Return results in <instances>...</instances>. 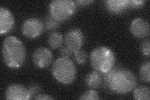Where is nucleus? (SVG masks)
Segmentation results:
<instances>
[{"label": "nucleus", "instance_id": "nucleus-1", "mask_svg": "<svg viewBox=\"0 0 150 100\" xmlns=\"http://www.w3.org/2000/svg\"><path fill=\"white\" fill-rule=\"evenodd\" d=\"M103 82L112 92L120 94L132 91L137 84V78L131 71L121 68H112L103 74Z\"/></svg>", "mask_w": 150, "mask_h": 100}, {"label": "nucleus", "instance_id": "nucleus-2", "mask_svg": "<svg viewBox=\"0 0 150 100\" xmlns=\"http://www.w3.org/2000/svg\"><path fill=\"white\" fill-rule=\"evenodd\" d=\"M2 57L9 68H20L24 64L26 57L24 44L15 36L7 37L3 43Z\"/></svg>", "mask_w": 150, "mask_h": 100}, {"label": "nucleus", "instance_id": "nucleus-3", "mask_svg": "<svg viewBox=\"0 0 150 100\" xmlns=\"http://www.w3.org/2000/svg\"><path fill=\"white\" fill-rule=\"evenodd\" d=\"M90 63L95 71L105 74L113 68L115 63L114 52L108 47H98L91 52Z\"/></svg>", "mask_w": 150, "mask_h": 100}, {"label": "nucleus", "instance_id": "nucleus-4", "mask_svg": "<svg viewBox=\"0 0 150 100\" xmlns=\"http://www.w3.org/2000/svg\"><path fill=\"white\" fill-rule=\"evenodd\" d=\"M52 74L58 82L68 84L71 83L76 78V68L69 58L61 57L54 62Z\"/></svg>", "mask_w": 150, "mask_h": 100}, {"label": "nucleus", "instance_id": "nucleus-5", "mask_svg": "<svg viewBox=\"0 0 150 100\" xmlns=\"http://www.w3.org/2000/svg\"><path fill=\"white\" fill-rule=\"evenodd\" d=\"M76 3L71 0H54L50 4V16L62 22L71 18L76 11Z\"/></svg>", "mask_w": 150, "mask_h": 100}, {"label": "nucleus", "instance_id": "nucleus-6", "mask_svg": "<svg viewBox=\"0 0 150 100\" xmlns=\"http://www.w3.org/2000/svg\"><path fill=\"white\" fill-rule=\"evenodd\" d=\"M84 36L81 30L73 28L69 30L64 37V43L66 46L71 50L73 53L79 50L83 46Z\"/></svg>", "mask_w": 150, "mask_h": 100}, {"label": "nucleus", "instance_id": "nucleus-7", "mask_svg": "<svg viewBox=\"0 0 150 100\" xmlns=\"http://www.w3.org/2000/svg\"><path fill=\"white\" fill-rule=\"evenodd\" d=\"M44 29V25L38 19L31 18L26 20L22 25V33L25 36L35 38L39 36Z\"/></svg>", "mask_w": 150, "mask_h": 100}, {"label": "nucleus", "instance_id": "nucleus-8", "mask_svg": "<svg viewBox=\"0 0 150 100\" xmlns=\"http://www.w3.org/2000/svg\"><path fill=\"white\" fill-rule=\"evenodd\" d=\"M6 99L8 100H28L31 99L29 89L19 84L9 85L6 91Z\"/></svg>", "mask_w": 150, "mask_h": 100}, {"label": "nucleus", "instance_id": "nucleus-9", "mask_svg": "<svg viewBox=\"0 0 150 100\" xmlns=\"http://www.w3.org/2000/svg\"><path fill=\"white\" fill-rule=\"evenodd\" d=\"M53 60V54L46 48L41 47L36 49L33 54V61L34 64L41 68L48 67Z\"/></svg>", "mask_w": 150, "mask_h": 100}, {"label": "nucleus", "instance_id": "nucleus-10", "mask_svg": "<svg viewBox=\"0 0 150 100\" xmlns=\"http://www.w3.org/2000/svg\"><path fill=\"white\" fill-rule=\"evenodd\" d=\"M130 30L134 36L139 38L149 36L150 30L148 21L143 18H136L131 23Z\"/></svg>", "mask_w": 150, "mask_h": 100}, {"label": "nucleus", "instance_id": "nucleus-11", "mask_svg": "<svg viewBox=\"0 0 150 100\" xmlns=\"http://www.w3.org/2000/svg\"><path fill=\"white\" fill-rule=\"evenodd\" d=\"M15 25V19L12 13L8 9L0 8V33L6 34L10 31Z\"/></svg>", "mask_w": 150, "mask_h": 100}, {"label": "nucleus", "instance_id": "nucleus-12", "mask_svg": "<svg viewBox=\"0 0 150 100\" xmlns=\"http://www.w3.org/2000/svg\"><path fill=\"white\" fill-rule=\"evenodd\" d=\"M105 4L109 11L114 14H120L129 8V0H108Z\"/></svg>", "mask_w": 150, "mask_h": 100}, {"label": "nucleus", "instance_id": "nucleus-13", "mask_svg": "<svg viewBox=\"0 0 150 100\" xmlns=\"http://www.w3.org/2000/svg\"><path fill=\"white\" fill-rule=\"evenodd\" d=\"M101 73L95 71L88 74L85 79V82L88 87L91 88H97L99 87L102 82Z\"/></svg>", "mask_w": 150, "mask_h": 100}, {"label": "nucleus", "instance_id": "nucleus-14", "mask_svg": "<svg viewBox=\"0 0 150 100\" xmlns=\"http://www.w3.org/2000/svg\"><path fill=\"white\" fill-rule=\"evenodd\" d=\"M48 44L53 49H57L62 46L63 36L59 33L54 32L51 34L48 38Z\"/></svg>", "mask_w": 150, "mask_h": 100}, {"label": "nucleus", "instance_id": "nucleus-15", "mask_svg": "<svg viewBox=\"0 0 150 100\" xmlns=\"http://www.w3.org/2000/svg\"><path fill=\"white\" fill-rule=\"evenodd\" d=\"M133 97L137 100H149L150 99L149 88L143 86L134 88Z\"/></svg>", "mask_w": 150, "mask_h": 100}, {"label": "nucleus", "instance_id": "nucleus-16", "mask_svg": "<svg viewBox=\"0 0 150 100\" xmlns=\"http://www.w3.org/2000/svg\"><path fill=\"white\" fill-rule=\"evenodd\" d=\"M149 61L144 63L139 70L140 78L143 82L149 83L150 81V73H149Z\"/></svg>", "mask_w": 150, "mask_h": 100}, {"label": "nucleus", "instance_id": "nucleus-17", "mask_svg": "<svg viewBox=\"0 0 150 100\" xmlns=\"http://www.w3.org/2000/svg\"><path fill=\"white\" fill-rule=\"evenodd\" d=\"M60 25V22L57 21L51 16L46 18L45 23V26L47 30L53 31L57 29Z\"/></svg>", "mask_w": 150, "mask_h": 100}, {"label": "nucleus", "instance_id": "nucleus-18", "mask_svg": "<svg viewBox=\"0 0 150 100\" xmlns=\"http://www.w3.org/2000/svg\"><path fill=\"white\" fill-rule=\"evenodd\" d=\"M74 59L79 65H83L86 63L88 59V54L86 51L79 50L74 53Z\"/></svg>", "mask_w": 150, "mask_h": 100}, {"label": "nucleus", "instance_id": "nucleus-19", "mask_svg": "<svg viewBox=\"0 0 150 100\" xmlns=\"http://www.w3.org/2000/svg\"><path fill=\"white\" fill-rule=\"evenodd\" d=\"M100 98L99 96L98 92L95 90H89L86 92H84L81 96L79 98L82 100H88V99H99Z\"/></svg>", "mask_w": 150, "mask_h": 100}, {"label": "nucleus", "instance_id": "nucleus-20", "mask_svg": "<svg viewBox=\"0 0 150 100\" xmlns=\"http://www.w3.org/2000/svg\"><path fill=\"white\" fill-rule=\"evenodd\" d=\"M141 50H142V51L143 54L146 56L147 57L149 56V40H146L143 42V43L142 44V46H141Z\"/></svg>", "mask_w": 150, "mask_h": 100}, {"label": "nucleus", "instance_id": "nucleus-21", "mask_svg": "<svg viewBox=\"0 0 150 100\" xmlns=\"http://www.w3.org/2000/svg\"><path fill=\"white\" fill-rule=\"evenodd\" d=\"M144 3L145 1L142 0H130L129 1V8H138L143 6Z\"/></svg>", "mask_w": 150, "mask_h": 100}, {"label": "nucleus", "instance_id": "nucleus-22", "mask_svg": "<svg viewBox=\"0 0 150 100\" xmlns=\"http://www.w3.org/2000/svg\"><path fill=\"white\" fill-rule=\"evenodd\" d=\"M59 53L62 57H64V58H69V57L72 55L73 53H74L71 50H70L67 46L63 47L60 50Z\"/></svg>", "mask_w": 150, "mask_h": 100}, {"label": "nucleus", "instance_id": "nucleus-23", "mask_svg": "<svg viewBox=\"0 0 150 100\" xmlns=\"http://www.w3.org/2000/svg\"><path fill=\"white\" fill-rule=\"evenodd\" d=\"M29 89V91L30 93L31 98L33 97L35 95H36L39 92H40L41 91V88L40 86L37 85V84H33L29 87L28 88Z\"/></svg>", "mask_w": 150, "mask_h": 100}, {"label": "nucleus", "instance_id": "nucleus-24", "mask_svg": "<svg viewBox=\"0 0 150 100\" xmlns=\"http://www.w3.org/2000/svg\"><path fill=\"white\" fill-rule=\"evenodd\" d=\"M35 99L37 100H41V99H54L53 97H51L48 94H40L37 95V96H36Z\"/></svg>", "mask_w": 150, "mask_h": 100}, {"label": "nucleus", "instance_id": "nucleus-25", "mask_svg": "<svg viewBox=\"0 0 150 100\" xmlns=\"http://www.w3.org/2000/svg\"><path fill=\"white\" fill-rule=\"evenodd\" d=\"M93 2V1H77L76 3L79 4H80L81 6H87L89 4H91Z\"/></svg>", "mask_w": 150, "mask_h": 100}]
</instances>
